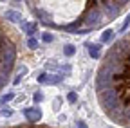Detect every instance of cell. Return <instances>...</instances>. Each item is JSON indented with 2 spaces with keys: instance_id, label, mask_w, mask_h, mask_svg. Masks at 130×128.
<instances>
[{
  "instance_id": "obj_1",
  "label": "cell",
  "mask_w": 130,
  "mask_h": 128,
  "mask_svg": "<svg viewBox=\"0 0 130 128\" xmlns=\"http://www.w3.org/2000/svg\"><path fill=\"white\" fill-rule=\"evenodd\" d=\"M130 0H27L31 13L43 25L67 31L89 33L116 20Z\"/></svg>"
},
{
  "instance_id": "obj_2",
  "label": "cell",
  "mask_w": 130,
  "mask_h": 128,
  "mask_svg": "<svg viewBox=\"0 0 130 128\" xmlns=\"http://www.w3.org/2000/svg\"><path fill=\"white\" fill-rule=\"evenodd\" d=\"M96 98L110 121L130 128V33L107 51L96 72Z\"/></svg>"
},
{
  "instance_id": "obj_3",
  "label": "cell",
  "mask_w": 130,
  "mask_h": 128,
  "mask_svg": "<svg viewBox=\"0 0 130 128\" xmlns=\"http://www.w3.org/2000/svg\"><path fill=\"white\" fill-rule=\"evenodd\" d=\"M18 51L20 38L16 31L0 18V90L9 83V78L14 72Z\"/></svg>"
},
{
  "instance_id": "obj_4",
  "label": "cell",
  "mask_w": 130,
  "mask_h": 128,
  "mask_svg": "<svg viewBox=\"0 0 130 128\" xmlns=\"http://www.w3.org/2000/svg\"><path fill=\"white\" fill-rule=\"evenodd\" d=\"M24 114H25V119L31 121V123H36V121L42 119V112H40L38 108H27Z\"/></svg>"
},
{
  "instance_id": "obj_5",
  "label": "cell",
  "mask_w": 130,
  "mask_h": 128,
  "mask_svg": "<svg viewBox=\"0 0 130 128\" xmlns=\"http://www.w3.org/2000/svg\"><path fill=\"white\" fill-rule=\"evenodd\" d=\"M60 81V76H51V74H40L38 76V83H58Z\"/></svg>"
},
{
  "instance_id": "obj_6",
  "label": "cell",
  "mask_w": 130,
  "mask_h": 128,
  "mask_svg": "<svg viewBox=\"0 0 130 128\" xmlns=\"http://www.w3.org/2000/svg\"><path fill=\"white\" fill-rule=\"evenodd\" d=\"M4 128H54V126H47V124H36V123H29V124H16V126H4Z\"/></svg>"
},
{
  "instance_id": "obj_7",
  "label": "cell",
  "mask_w": 130,
  "mask_h": 128,
  "mask_svg": "<svg viewBox=\"0 0 130 128\" xmlns=\"http://www.w3.org/2000/svg\"><path fill=\"white\" fill-rule=\"evenodd\" d=\"M6 20L20 22V20H22V14H20V13H16V11H7V13H6Z\"/></svg>"
},
{
  "instance_id": "obj_8",
  "label": "cell",
  "mask_w": 130,
  "mask_h": 128,
  "mask_svg": "<svg viewBox=\"0 0 130 128\" xmlns=\"http://www.w3.org/2000/svg\"><path fill=\"white\" fill-rule=\"evenodd\" d=\"M36 29H38V25H36L35 22H31V24H25V25H24V31H25L27 34H35Z\"/></svg>"
},
{
  "instance_id": "obj_9",
  "label": "cell",
  "mask_w": 130,
  "mask_h": 128,
  "mask_svg": "<svg viewBox=\"0 0 130 128\" xmlns=\"http://www.w3.org/2000/svg\"><path fill=\"white\" fill-rule=\"evenodd\" d=\"M89 54L96 60V58H100V45H90L89 47Z\"/></svg>"
},
{
  "instance_id": "obj_10",
  "label": "cell",
  "mask_w": 130,
  "mask_h": 128,
  "mask_svg": "<svg viewBox=\"0 0 130 128\" xmlns=\"http://www.w3.org/2000/svg\"><path fill=\"white\" fill-rule=\"evenodd\" d=\"M112 36H114L112 31H105L103 36H101V42H110V40H112Z\"/></svg>"
},
{
  "instance_id": "obj_11",
  "label": "cell",
  "mask_w": 130,
  "mask_h": 128,
  "mask_svg": "<svg viewBox=\"0 0 130 128\" xmlns=\"http://www.w3.org/2000/svg\"><path fill=\"white\" fill-rule=\"evenodd\" d=\"M67 56H72L74 54V45H65V51H63Z\"/></svg>"
},
{
  "instance_id": "obj_12",
  "label": "cell",
  "mask_w": 130,
  "mask_h": 128,
  "mask_svg": "<svg viewBox=\"0 0 130 128\" xmlns=\"http://www.w3.org/2000/svg\"><path fill=\"white\" fill-rule=\"evenodd\" d=\"M27 45H29V49H36V45H38V42H36L35 38H29V42H27Z\"/></svg>"
},
{
  "instance_id": "obj_13",
  "label": "cell",
  "mask_w": 130,
  "mask_h": 128,
  "mask_svg": "<svg viewBox=\"0 0 130 128\" xmlns=\"http://www.w3.org/2000/svg\"><path fill=\"white\" fill-rule=\"evenodd\" d=\"M13 96H14V94H6V96H2V99H0V103H6V101L13 99Z\"/></svg>"
},
{
  "instance_id": "obj_14",
  "label": "cell",
  "mask_w": 130,
  "mask_h": 128,
  "mask_svg": "<svg viewBox=\"0 0 130 128\" xmlns=\"http://www.w3.org/2000/svg\"><path fill=\"white\" fill-rule=\"evenodd\" d=\"M67 99H69L71 103H76V94H74V92H69V96H67Z\"/></svg>"
},
{
  "instance_id": "obj_15",
  "label": "cell",
  "mask_w": 130,
  "mask_h": 128,
  "mask_svg": "<svg viewBox=\"0 0 130 128\" xmlns=\"http://www.w3.org/2000/svg\"><path fill=\"white\" fill-rule=\"evenodd\" d=\"M51 40H53V36L49 34V33H45V34H43V42H51Z\"/></svg>"
},
{
  "instance_id": "obj_16",
  "label": "cell",
  "mask_w": 130,
  "mask_h": 128,
  "mask_svg": "<svg viewBox=\"0 0 130 128\" xmlns=\"http://www.w3.org/2000/svg\"><path fill=\"white\" fill-rule=\"evenodd\" d=\"M35 101H36V103H40V101H42V94H40V92H36V94H35Z\"/></svg>"
},
{
  "instance_id": "obj_17",
  "label": "cell",
  "mask_w": 130,
  "mask_h": 128,
  "mask_svg": "<svg viewBox=\"0 0 130 128\" xmlns=\"http://www.w3.org/2000/svg\"><path fill=\"white\" fill-rule=\"evenodd\" d=\"M78 128H87V124L83 121H78Z\"/></svg>"
},
{
  "instance_id": "obj_18",
  "label": "cell",
  "mask_w": 130,
  "mask_h": 128,
  "mask_svg": "<svg viewBox=\"0 0 130 128\" xmlns=\"http://www.w3.org/2000/svg\"><path fill=\"white\" fill-rule=\"evenodd\" d=\"M2 116H11V110H2Z\"/></svg>"
},
{
  "instance_id": "obj_19",
  "label": "cell",
  "mask_w": 130,
  "mask_h": 128,
  "mask_svg": "<svg viewBox=\"0 0 130 128\" xmlns=\"http://www.w3.org/2000/svg\"><path fill=\"white\" fill-rule=\"evenodd\" d=\"M0 2H6V0H0Z\"/></svg>"
}]
</instances>
